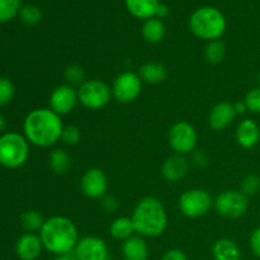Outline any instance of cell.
<instances>
[{"instance_id":"5","label":"cell","mask_w":260,"mask_h":260,"mask_svg":"<svg viewBox=\"0 0 260 260\" xmlns=\"http://www.w3.org/2000/svg\"><path fill=\"white\" fill-rule=\"evenodd\" d=\"M29 156V145L24 136L7 132L0 136V164L9 169H17L25 164Z\"/></svg>"},{"instance_id":"29","label":"cell","mask_w":260,"mask_h":260,"mask_svg":"<svg viewBox=\"0 0 260 260\" xmlns=\"http://www.w3.org/2000/svg\"><path fill=\"white\" fill-rule=\"evenodd\" d=\"M240 192H243L246 197L258 194L260 190V177L256 174H248L241 179Z\"/></svg>"},{"instance_id":"33","label":"cell","mask_w":260,"mask_h":260,"mask_svg":"<svg viewBox=\"0 0 260 260\" xmlns=\"http://www.w3.org/2000/svg\"><path fill=\"white\" fill-rule=\"evenodd\" d=\"M244 102H245L246 108H248L249 112L255 114L260 113V86L250 89L246 93Z\"/></svg>"},{"instance_id":"11","label":"cell","mask_w":260,"mask_h":260,"mask_svg":"<svg viewBox=\"0 0 260 260\" xmlns=\"http://www.w3.org/2000/svg\"><path fill=\"white\" fill-rule=\"evenodd\" d=\"M80 189L90 200H102L108 190V178L99 168H90L80 179Z\"/></svg>"},{"instance_id":"35","label":"cell","mask_w":260,"mask_h":260,"mask_svg":"<svg viewBox=\"0 0 260 260\" xmlns=\"http://www.w3.org/2000/svg\"><path fill=\"white\" fill-rule=\"evenodd\" d=\"M118 201H117V198L113 197V196L106 194L102 198V208H103L107 213H112L114 212V211H117L118 210Z\"/></svg>"},{"instance_id":"3","label":"cell","mask_w":260,"mask_h":260,"mask_svg":"<svg viewBox=\"0 0 260 260\" xmlns=\"http://www.w3.org/2000/svg\"><path fill=\"white\" fill-rule=\"evenodd\" d=\"M131 218L135 231L142 238H157L168 228V213L164 205L151 196L139 201Z\"/></svg>"},{"instance_id":"1","label":"cell","mask_w":260,"mask_h":260,"mask_svg":"<svg viewBox=\"0 0 260 260\" xmlns=\"http://www.w3.org/2000/svg\"><path fill=\"white\" fill-rule=\"evenodd\" d=\"M63 123L61 116L50 108H37L27 114L23 123L24 137L38 147H52L61 141Z\"/></svg>"},{"instance_id":"6","label":"cell","mask_w":260,"mask_h":260,"mask_svg":"<svg viewBox=\"0 0 260 260\" xmlns=\"http://www.w3.org/2000/svg\"><path fill=\"white\" fill-rule=\"evenodd\" d=\"M79 103L86 109L98 111L104 108L111 102L112 88L101 79H90L85 80L78 88Z\"/></svg>"},{"instance_id":"38","label":"cell","mask_w":260,"mask_h":260,"mask_svg":"<svg viewBox=\"0 0 260 260\" xmlns=\"http://www.w3.org/2000/svg\"><path fill=\"white\" fill-rule=\"evenodd\" d=\"M234 108H235V112L238 116L239 114H244L246 111H248V108H246V104L244 101L235 102V103H234Z\"/></svg>"},{"instance_id":"31","label":"cell","mask_w":260,"mask_h":260,"mask_svg":"<svg viewBox=\"0 0 260 260\" xmlns=\"http://www.w3.org/2000/svg\"><path fill=\"white\" fill-rule=\"evenodd\" d=\"M80 139L81 132L78 126H74V124L63 126L62 135H61V142H63L68 146H74V145H76L80 141Z\"/></svg>"},{"instance_id":"25","label":"cell","mask_w":260,"mask_h":260,"mask_svg":"<svg viewBox=\"0 0 260 260\" xmlns=\"http://www.w3.org/2000/svg\"><path fill=\"white\" fill-rule=\"evenodd\" d=\"M225 43L218 40L208 42L205 48V58L211 65H217V63L222 62V60L225 58Z\"/></svg>"},{"instance_id":"9","label":"cell","mask_w":260,"mask_h":260,"mask_svg":"<svg viewBox=\"0 0 260 260\" xmlns=\"http://www.w3.org/2000/svg\"><path fill=\"white\" fill-rule=\"evenodd\" d=\"M169 146L178 155H189L197 147L198 135L194 127L185 121L173 124L168 135Z\"/></svg>"},{"instance_id":"36","label":"cell","mask_w":260,"mask_h":260,"mask_svg":"<svg viewBox=\"0 0 260 260\" xmlns=\"http://www.w3.org/2000/svg\"><path fill=\"white\" fill-rule=\"evenodd\" d=\"M250 249L255 256L260 259V228H256L250 235Z\"/></svg>"},{"instance_id":"12","label":"cell","mask_w":260,"mask_h":260,"mask_svg":"<svg viewBox=\"0 0 260 260\" xmlns=\"http://www.w3.org/2000/svg\"><path fill=\"white\" fill-rule=\"evenodd\" d=\"M78 103V89L69 85V84L56 86L52 93L50 94V99H48L50 109H52L58 116H65V114L71 113Z\"/></svg>"},{"instance_id":"17","label":"cell","mask_w":260,"mask_h":260,"mask_svg":"<svg viewBox=\"0 0 260 260\" xmlns=\"http://www.w3.org/2000/svg\"><path fill=\"white\" fill-rule=\"evenodd\" d=\"M236 141L243 149H253L260 141V128L255 121L245 118L238 124Z\"/></svg>"},{"instance_id":"37","label":"cell","mask_w":260,"mask_h":260,"mask_svg":"<svg viewBox=\"0 0 260 260\" xmlns=\"http://www.w3.org/2000/svg\"><path fill=\"white\" fill-rule=\"evenodd\" d=\"M161 260H188V256L185 255L184 251L179 250V249H170V250L165 251Z\"/></svg>"},{"instance_id":"7","label":"cell","mask_w":260,"mask_h":260,"mask_svg":"<svg viewBox=\"0 0 260 260\" xmlns=\"http://www.w3.org/2000/svg\"><path fill=\"white\" fill-rule=\"evenodd\" d=\"M179 211L188 218H200L206 216L213 207V198L207 190L201 188L188 189L179 197Z\"/></svg>"},{"instance_id":"43","label":"cell","mask_w":260,"mask_h":260,"mask_svg":"<svg viewBox=\"0 0 260 260\" xmlns=\"http://www.w3.org/2000/svg\"><path fill=\"white\" fill-rule=\"evenodd\" d=\"M108 260H111V258H109V259H108Z\"/></svg>"},{"instance_id":"16","label":"cell","mask_w":260,"mask_h":260,"mask_svg":"<svg viewBox=\"0 0 260 260\" xmlns=\"http://www.w3.org/2000/svg\"><path fill=\"white\" fill-rule=\"evenodd\" d=\"M43 244L40 235L35 233H27L18 239L15 244V251L20 260H36L41 255Z\"/></svg>"},{"instance_id":"14","label":"cell","mask_w":260,"mask_h":260,"mask_svg":"<svg viewBox=\"0 0 260 260\" xmlns=\"http://www.w3.org/2000/svg\"><path fill=\"white\" fill-rule=\"evenodd\" d=\"M236 116L238 114L234 108V103L220 102L211 108L208 113V124L213 131H222L233 123Z\"/></svg>"},{"instance_id":"40","label":"cell","mask_w":260,"mask_h":260,"mask_svg":"<svg viewBox=\"0 0 260 260\" xmlns=\"http://www.w3.org/2000/svg\"><path fill=\"white\" fill-rule=\"evenodd\" d=\"M53 260H76L75 256H71L70 254L68 255H57Z\"/></svg>"},{"instance_id":"26","label":"cell","mask_w":260,"mask_h":260,"mask_svg":"<svg viewBox=\"0 0 260 260\" xmlns=\"http://www.w3.org/2000/svg\"><path fill=\"white\" fill-rule=\"evenodd\" d=\"M20 222H22L24 230H27L28 233H36V231H41L45 220L38 211L29 210L23 213L22 217H20Z\"/></svg>"},{"instance_id":"22","label":"cell","mask_w":260,"mask_h":260,"mask_svg":"<svg viewBox=\"0 0 260 260\" xmlns=\"http://www.w3.org/2000/svg\"><path fill=\"white\" fill-rule=\"evenodd\" d=\"M109 233H111V236L114 240L123 243L127 239L134 236L136 231H135L132 218L127 217V216H121V217H117L112 221L111 226H109Z\"/></svg>"},{"instance_id":"18","label":"cell","mask_w":260,"mask_h":260,"mask_svg":"<svg viewBox=\"0 0 260 260\" xmlns=\"http://www.w3.org/2000/svg\"><path fill=\"white\" fill-rule=\"evenodd\" d=\"M121 251L124 260H149L150 256L146 240L137 234L122 243Z\"/></svg>"},{"instance_id":"10","label":"cell","mask_w":260,"mask_h":260,"mask_svg":"<svg viewBox=\"0 0 260 260\" xmlns=\"http://www.w3.org/2000/svg\"><path fill=\"white\" fill-rule=\"evenodd\" d=\"M142 80L139 74L134 71H123L114 79L112 94L117 102L129 104L136 101L142 91Z\"/></svg>"},{"instance_id":"30","label":"cell","mask_w":260,"mask_h":260,"mask_svg":"<svg viewBox=\"0 0 260 260\" xmlns=\"http://www.w3.org/2000/svg\"><path fill=\"white\" fill-rule=\"evenodd\" d=\"M19 17L22 19L23 23L28 25H35L37 24L38 22L42 18V14H41V10L38 9L37 7H33V5H25L20 9Z\"/></svg>"},{"instance_id":"8","label":"cell","mask_w":260,"mask_h":260,"mask_svg":"<svg viewBox=\"0 0 260 260\" xmlns=\"http://www.w3.org/2000/svg\"><path fill=\"white\" fill-rule=\"evenodd\" d=\"M213 207L222 217L236 220L248 212L249 200L240 190H223L213 200Z\"/></svg>"},{"instance_id":"24","label":"cell","mask_w":260,"mask_h":260,"mask_svg":"<svg viewBox=\"0 0 260 260\" xmlns=\"http://www.w3.org/2000/svg\"><path fill=\"white\" fill-rule=\"evenodd\" d=\"M141 33L146 42L159 43L165 36V25L157 18H151L142 24Z\"/></svg>"},{"instance_id":"32","label":"cell","mask_w":260,"mask_h":260,"mask_svg":"<svg viewBox=\"0 0 260 260\" xmlns=\"http://www.w3.org/2000/svg\"><path fill=\"white\" fill-rule=\"evenodd\" d=\"M14 85L7 78H0V107L10 103L14 96Z\"/></svg>"},{"instance_id":"39","label":"cell","mask_w":260,"mask_h":260,"mask_svg":"<svg viewBox=\"0 0 260 260\" xmlns=\"http://www.w3.org/2000/svg\"><path fill=\"white\" fill-rule=\"evenodd\" d=\"M168 14H169V8L164 4H160L159 8H157V12H156L157 17L164 18V17H167Z\"/></svg>"},{"instance_id":"34","label":"cell","mask_w":260,"mask_h":260,"mask_svg":"<svg viewBox=\"0 0 260 260\" xmlns=\"http://www.w3.org/2000/svg\"><path fill=\"white\" fill-rule=\"evenodd\" d=\"M192 164L197 168H206L208 165V156L203 150H194L192 152Z\"/></svg>"},{"instance_id":"41","label":"cell","mask_w":260,"mask_h":260,"mask_svg":"<svg viewBox=\"0 0 260 260\" xmlns=\"http://www.w3.org/2000/svg\"><path fill=\"white\" fill-rule=\"evenodd\" d=\"M5 127H7V121H5L4 117H3L2 114H0V132L4 131Z\"/></svg>"},{"instance_id":"20","label":"cell","mask_w":260,"mask_h":260,"mask_svg":"<svg viewBox=\"0 0 260 260\" xmlns=\"http://www.w3.org/2000/svg\"><path fill=\"white\" fill-rule=\"evenodd\" d=\"M212 258L213 260H240L241 250L231 239H218L212 246Z\"/></svg>"},{"instance_id":"23","label":"cell","mask_w":260,"mask_h":260,"mask_svg":"<svg viewBox=\"0 0 260 260\" xmlns=\"http://www.w3.org/2000/svg\"><path fill=\"white\" fill-rule=\"evenodd\" d=\"M48 167L55 174L63 175L71 169V156L65 149L52 150L48 155Z\"/></svg>"},{"instance_id":"27","label":"cell","mask_w":260,"mask_h":260,"mask_svg":"<svg viewBox=\"0 0 260 260\" xmlns=\"http://www.w3.org/2000/svg\"><path fill=\"white\" fill-rule=\"evenodd\" d=\"M22 9L20 0H0V23L8 22L19 14Z\"/></svg>"},{"instance_id":"19","label":"cell","mask_w":260,"mask_h":260,"mask_svg":"<svg viewBox=\"0 0 260 260\" xmlns=\"http://www.w3.org/2000/svg\"><path fill=\"white\" fill-rule=\"evenodd\" d=\"M137 74L141 78L142 83L150 84V85L162 83L168 76L167 68L156 61H147V62L142 63Z\"/></svg>"},{"instance_id":"4","label":"cell","mask_w":260,"mask_h":260,"mask_svg":"<svg viewBox=\"0 0 260 260\" xmlns=\"http://www.w3.org/2000/svg\"><path fill=\"white\" fill-rule=\"evenodd\" d=\"M189 28L196 37L211 42L217 41L226 30V19L222 13L212 7L200 8L189 19Z\"/></svg>"},{"instance_id":"15","label":"cell","mask_w":260,"mask_h":260,"mask_svg":"<svg viewBox=\"0 0 260 260\" xmlns=\"http://www.w3.org/2000/svg\"><path fill=\"white\" fill-rule=\"evenodd\" d=\"M189 170V161L184 155L174 154L167 157L161 165V175L167 182H179L187 175Z\"/></svg>"},{"instance_id":"28","label":"cell","mask_w":260,"mask_h":260,"mask_svg":"<svg viewBox=\"0 0 260 260\" xmlns=\"http://www.w3.org/2000/svg\"><path fill=\"white\" fill-rule=\"evenodd\" d=\"M63 76H65V80L69 85L71 86H80L85 79V73H84L83 68L79 65H69L68 68L65 69V73H63Z\"/></svg>"},{"instance_id":"21","label":"cell","mask_w":260,"mask_h":260,"mask_svg":"<svg viewBox=\"0 0 260 260\" xmlns=\"http://www.w3.org/2000/svg\"><path fill=\"white\" fill-rule=\"evenodd\" d=\"M159 0H126V7L139 19H151L156 15Z\"/></svg>"},{"instance_id":"13","label":"cell","mask_w":260,"mask_h":260,"mask_svg":"<svg viewBox=\"0 0 260 260\" xmlns=\"http://www.w3.org/2000/svg\"><path fill=\"white\" fill-rule=\"evenodd\" d=\"M74 256L76 260H108L109 251L106 241L96 236H85L79 240Z\"/></svg>"},{"instance_id":"42","label":"cell","mask_w":260,"mask_h":260,"mask_svg":"<svg viewBox=\"0 0 260 260\" xmlns=\"http://www.w3.org/2000/svg\"><path fill=\"white\" fill-rule=\"evenodd\" d=\"M258 80H259V83H260V73L258 74Z\"/></svg>"},{"instance_id":"2","label":"cell","mask_w":260,"mask_h":260,"mask_svg":"<svg viewBox=\"0 0 260 260\" xmlns=\"http://www.w3.org/2000/svg\"><path fill=\"white\" fill-rule=\"evenodd\" d=\"M40 238L43 248L56 256L73 253L80 240L76 225L65 216H52L45 220Z\"/></svg>"}]
</instances>
